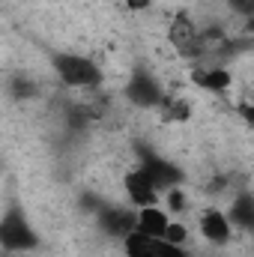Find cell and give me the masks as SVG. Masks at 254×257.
I'll return each instance as SVG.
<instances>
[{
  "instance_id": "cell-1",
  "label": "cell",
  "mask_w": 254,
  "mask_h": 257,
  "mask_svg": "<svg viewBox=\"0 0 254 257\" xmlns=\"http://www.w3.org/2000/svg\"><path fill=\"white\" fill-rule=\"evenodd\" d=\"M51 66H54V75L63 81L69 90H93V87L102 84V69L90 57H81V54H54Z\"/></svg>"
},
{
  "instance_id": "cell-2",
  "label": "cell",
  "mask_w": 254,
  "mask_h": 257,
  "mask_svg": "<svg viewBox=\"0 0 254 257\" xmlns=\"http://www.w3.org/2000/svg\"><path fill=\"white\" fill-rule=\"evenodd\" d=\"M0 242L9 254H24V251H33L39 245V236H36L33 224L27 221V215L18 206L6 209L3 224H0Z\"/></svg>"
},
{
  "instance_id": "cell-3",
  "label": "cell",
  "mask_w": 254,
  "mask_h": 257,
  "mask_svg": "<svg viewBox=\"0 0 254 257\" xmlns=\"http://www.w3.org/2000/svg\"><path fill=\"white\" fill-rule=\"evenodd\" d=\"M203 33H200V27H197V21L191 18L186 9H180L174 18H171V24H168V42L180 51V54H186V57H194V54H200V48H203Z\"/></svg>"
},
{
  "instance_id": "cell-4",
  "label": "cell",
  "mask_w": 254,
  "mask_h": 257,
  "mask_svg": "<svg viewBox=\"0 0 254 257\" xmlns=\"http://www.w3.org/2000/svg\"><path fill=\"white\" fill-rule=\"evenodd\" d=\"M123 254L126 257H189L186 245H177L171 239L159 236H144V233H129L123 239Z\"/></svg>"
},
{
  "instance_id": "cell-5",
  "label": "cell",
  "mask_w": 254,
  "mask_h": 257,
  "mask_svg": "<svg viewBox=\"0 0 254 257\" xmlns=\"http://www.w3.org/2000/svg\"><path fill=\"white\" fill-rule=\"evenodd\" d=\"M123 192H126L129 203L135 206V209H144V206H156V203H162V189L156 186V180L144 171V168H135V171H129L126 177H123Z\"/></svg>"
},
{
  "instance_id": "cell-6",
  "label": "cell",
  "mask_w": 254,
  "mask_h": 257,
  "mask_svg": "<svg viewBox=\"0 0 254 257\" xmlns=\"http://www.w3.org/2000/svg\"><path fill=\"white\" fill-rule=\"evenodd\" d=\"M197 230H200V236H203L209 245L221 248V245H227V242L233 239V218H230L224 209L209 206V209H203V215L197 218Z\"/></svg>"
},
{
  "instance_id": "cell-7",
  "label": "cell",
  "mask_w": 254,
  "mask_h": 257,
  "mask_svg": "<svg viewBox=\"0 0 254 257\" xmlns=\"http://www.w3.org/2000/svg\"><path fill=\"white\" fill-rule=\"evenodd\" d=\"M138 212V221H135V230L144 233V236H159V239H168V227H171V212L156 203V206H144V209H135Z\"/></svg>"
},
{
  "instance_id": "cell-8",
  "label": "cell",
  "mask_w": 254,
  "mask_h": 257,
  "mask_svg": "<svg viewBox=\"0 0 254 257\" xmlns=\"http://www.w3.org/2000/svg\"><path fill=\"white\" fill-rule=\"evenodd\" d=\"M135 221H138V212H126V209H108L99 218L102 230L111 233V236H120V239H126L129 233H135Z\"/></svg>"
},
{
  "instance_id": "cell-9",
  "label": "cell",
  "mask_w": 254,
  "mask_h": 257,
  "mask_svg": "<svg viewBox=\"0 0 254 257\" xmlns=\"http://www.w3.org/2000/svg\"><path fill=\"white\" fill-rule=\"evenodd\" d=\"M129 96L138 102V105H159L162 102V90L156 87V81H150V78H135L132 84H129Z\"/></svg>"
},
{
  "instance_id": "cell-10",
  "label": "cell",
  "mask_w": 254,
  "mask_h": 257,
  "mask_svg": "<svg viewBox=\"0 0 254 257\" xmlns=\"http://www.w3.org/2000/svg\"><path fill=\"white\" fill-rule=\"evenodd\" d=\"M194 78L203 90H227L230 87V75L224 69H206V72H197Z\"/></svg>"
},
{
  "instance_id": "cell-11",
  "label": "cell",
  "mask_w": 254,
  "mask_h": 257,
  "mask_svg": "<svg viewBox=\"0 0 254 257\" xmlns=\"http://www.w3.org/2000/svg\"><path fill=\"white\" fill-rule=\"evenodd\" d=\"M230 218H233V224H242V227L254 230V200L251 197H236Z\"/></svg>"
},
{
  "instance_id": "cell-12",
  "label": "cell",
  "mask_w": 254,
  "mask_h": 257,
  "mask_svg": "<svg viewBox=\"0 0 254 257\" xmlns=\"http://www.w3.org/2000/svg\"><path fill=\"white\" fill-rule=\"evenodd\" d=\"M227 3H230L233 12H239V15H245V18H254V0H227Z\"/></svg>"
},
{
  "instance_id": "cell-13",
  "label": "cell",
  "mask_w": 254,
  "mask_h": 257,
  "mask_svg": "<svg viewBox=\"0 0 254 257\" xmlns=\"http://www.w3.org/2000/svg\"><path fill=\"white\" fill-rule=\"evenodd\" d=\"M239 114L248 120V126H254V105L251 102H239Z\"/></svg>"
},
{
  "instance_id": "cell-14",
  "label": "cell",
  "mask_w": 254,
  "mask_h": 257,
  "mask_svg": "<svg viewBox=\"0 0 254 257\" xmlns=\"http://www.w3.org/2000/svg\"><path fill=\"white\" fill-rule=\"evenodd\" d=\"M129 9H135V12H144V9H150L153 6V0H126Z\"/></svg>"
}]
</instances>
